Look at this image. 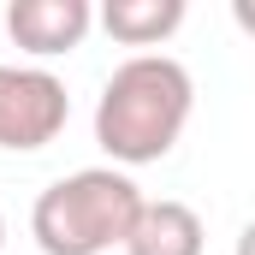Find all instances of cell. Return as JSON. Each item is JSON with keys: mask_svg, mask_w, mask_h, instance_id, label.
Instances as JSON below:
<instances>
[{"mask_svg": "<svg viewBox=\"0 0 255 255\" xmlns=\"http://www.w3.org/2000/svg\"><path fill=\"white\" fill-rule=\"evenodd\" d=\"M190 107H196V83L172 54H130L101 83L95 142L119 160V172L166 160L190 125Z\"/></svg>", "mask_w": 255, "mask_h": 255, "instance_id": "6da1fadb", "label": "cell"}, {"mask_svg": "<svg viewBox=\"0 0 255 255\" xmlns=\"http://www.w3.org/2000/svg\"><path fill=\"white\" fill-rule=\"evenodd\" d=\"M148 196L136 190V178L119 166H83L65 172L30 208V238L42 255H107L125 250L136 220H142Z\"/></svg>", "mask_w": 255, "mask_h": 255, "instance_id": "7a4b0ae2", "label": "cell"}, {"mask_svg": "<svg viewBox=\"0 0 255 255\" xmlns=\"http://www.w3.org/2000/svg\"><path fill=\"white\" fill-rule=\"evenodd\" d=\"M71 119V95L48 65H0V148L36 154Z\"/></svg>", "mask_w": 255, "mask_h": 255, "instance_id": "3957f363", "label": "cell"}, {"mask_svg": "<svg viewBox=\"0 0 255 255\" xmlns=\"http://www.w3.org/2000/svg\"><path fill=\"white\" fill-rule=\"evenodd\" d=\"M89 24H95L89 0H12L6 6V36L30 60H60L71 48H83Z\"/></svg>", "mask_w": 255, "mask_h": 255, "instance_id": "277c9868", "label": "cell"}, {"mask_svg": "<svg viewBox=\"0 0 255 255\" xmlns=\"http://www.w3.org/2000/svg\"><path fill=\"white\" fill-rule=\"evenodd\" d=\"M202 238H208V232H202V214H196L190 202L160 196V202L142 208L125 255H202Z\"/></svg>", "mask_w": 255, "mask_h": 255, "instance_id": "5b68a950", "label": "cell"}, {"mask_svg": "<svg viewBox=\"0 0 255 255\" xmlns=\"http://www.w3.org/2000/svg\"><path fill=\"white\" fill-rule=\"evenodd\" d=\"M95 18L119 48H160L184 24V0H107Z\"/></svg>", "mask_w": 255, "mask_h": 255, "instance_id": "8992f818", "label": "cell"}, {"mask_svg": "<svg viewBox=\"0 0 255 255\" xmlns=\"http://www.w3.org/2000/svg\"><path fill=\"white\" fill-rule=\"evenodd\" d=\"M232 24H238L244 36H255V0H232Z\"/></svg>", "mask_w": 255, "mask_h": 255, "instance_id": "52a82bcc", "label": "cell"}, {"mask_svg": "<svg viewBox=\"0 0 255 255\" xmlns=\"http://www.w3.org/2000/svg\"><path fill=\"white\" fill-rule=\"evenodd\" d=\"M232 255H255V220L238 232V244H232Z\"/></svg>", "mask_w": 255, "mask_h": 255, "instance_id": "ba28073f", "label": "cell"}, {"mask_svg": "<svg viewBox=\"0 0 255 255\" xmlns=\"http://www.w3.org/2000/svg\"><path fill=\"white\" fill-rule=\"evenodd\" d=\"M0 250H6V214H0Z\"/></svg>", "mask_w": 255, "mask_h": 255, "instance_id": "9c48e42d", "label": "cell"}]
</instances>
